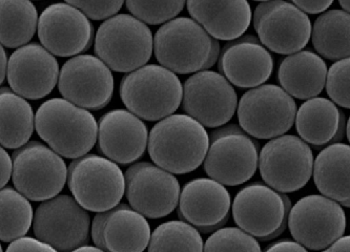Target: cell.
<instances>
[{
    "label": "cell",
    "instance_id": "1",
    "mask_svg": "<svg viewBox=\"0 0 350 252\" xmlns=\"http://www.w3.org/2000/svg\"><path fill=\"white\" fill-rule=\"evenodd\" d=\"M211 138L204 126L189 115H172L152 128L148 154L156 165L175 175L196 171L205 161Z\"/></svg>",
    "mask_w": 350,
    "mask_h": 252
},
{
    "label": "cell",
    "instance_id": "2",
    "mask_svg": "<svg viewBox=\"0 0 350 252\" xmlns=\"http://www.w3.org/2000/svg\"><path fill=\"white\" fill-rule=\"evenodd\" d=\"M35 128L58 155L66 159H79L95 146L99 124L83 107L64 98H53L37 109Z\"/></svg>",
    "mask_w": 350,
    "mask_h": 252
},
{
    "label": "cell",
    "instance_id": "3",
    "mask_svg": "<svg viewBox=\"0 0 350 252\" xmlns=\"http://www.w3.org/2000/svg\"><path fill=\"white\" fill-rule=\"evenodd\" d=\"M154 51L162 66L185 75L212 68L220 56V44L197 21L180 17L157 31Z\"/></svg>",
    "mask_w": 350,
    "mask_h": 252
},
{
    "label": "cell",
    "instance_id": "4",
    "mask_svg": "<svg viewBox=\"0 0 350 252\" xmlns=\"http://www.w3.org/2000/svg\"><path fill=\"white\" fill-rule=\"evenodd\" d=\"M121 100L140 119L160 121L179 109L183 85L174 72L148 64L123 77L119 87Z\"/></svg>",
    "mask_w": 350,
    "mask_h": 252
},
{
    "label": "cell",
    "instance_id": "5",
    "mask_svg": "<svg viewBox=\"0 0 350 252\" xmlns=\"http://www.w3.org/2000/svg\"><path fill=\"white\" fill-rule=\"evenodd\" d=\"M154 50L150 27L129 14L107 19L98 29L95 53L113 71L131 73L148 64Z\"/></svg>",
    "mask_w": 350,
    "mask_h": 252
},
{
    "label": "cell",
    "instance_id": "6",
    "mask_svg": "<svg viewBox=\"0 0 350 252\" xmlns=\"http://www.w3.org/2000/svg\"><path fill=\"white\" fill-rule=\"evenodd\" d=\"M68 185L74 199L93 212L118 206L126 188L125 176L116 162L97 155H85L70 164Z\"/></svg>",
    "mask_w": 350,
    "mask_h": 252
},
{
    "label": "cell",
    "instance_id": "7",
    "mask_svg": "<svg viewBox=\"0 0 350 252\" xmlns=\"http://www.w3.org/2000/svg\"><path fill=\"white\" fill-rule=\"evenodd\" d=\"M13 184L29 200L44 202L57 197L68 181V168L62 156L33 141L14 152Z\"/></svg>",
    "mask_w": 350,
    "mask_h": 252
},
{
    "label": "cell",
    "instance_id": "8",
    "mask_svg": "<svg viewBox=\"0 0 350 252\" xmlns=\"http://www.w3.org/2000/svg\"><path fill=\"white\" fill-rule=\"evenodd\" d=\"M291 202L262 183H254L237 193L232 216L238 227L260 241H271L288 227Z\"/></svg>",
    "mask_w": 350,
    "mask_h": 252
},
{
    "label": "cell",
    "instance_id": "9",
    "mask_svg": "<svg viewBox=\"0 0 350 252\" xmlns=\"http://www.w3.org/2000/svg\"><path fill=\"white\" fill-rule=\"evenodd\" d=\"M258 165V146L239 126L226 125L211 135L204 161L211 179L226 186H238L254 177Z\"/></svg>",
    "mask_w": 350,
    "mask_h": 252
},
{
    "label": "cell",
    "instance_id": "10",
    "mask_svg": "<svg viewBox=\"0 0 350 252\" xmlns=\"http://www.w3.org/2000/svg\"><path fill=\"white\" fill-rule=\"evenodd\" d=\"M237 111L242 130L257 139L282 136L296 122V102L282 87L273 84L246 92Z\"/></svg>",
    "mask_w": 350,
    "mask_h": 252
},
{
    "label": "cell",
    "instance_id": "11",
    "mask_svg": "<svg viewBox=\"0 0 350 252\" xmlns=\"http://www.w3.org/2000/svg\"><path fill=\"white\" fill-rule=\"evenodd\" d=\"M314 166L310 146L293 135L271 139L260 152L262 179L278 193H295L302 189L312 178Z\"/></svg>",
    "mask_w": 350,
    "mask_h": 252
},
{
    "label": "cell",
    "instance_id": "12",
    "mask_svg": "<svg viewBox=\"0 0 350 252\" xmlns=\"http://www.w3.org/2000/svg\"><path fill=\"white\" fill-rule=\"evenodd\" d=\"M33 228L37 239L59 252H72L89 241L91 219L75 199L60 195L39 205Z\"/></svg>",
    "mask_w": 350,
    "mask_h": 252
},
{
    "label": "cell",
    "instance_id": "13",
    "mask_svg": "<svg viewBox=\"0 0 350 252\" xmlns=\"http://www.w3.org/2000/svg\"><path fill=\"white\" fill-rule=\"evenodd\" d=\"M288 228L293 239L307 249L324 250L343 236L345 212L341 204L325 195H307L291 207Z\"/></svg>",
    "mask_w": 350,
    "mask_h": 252
},
{
    "label": "cell",
    "instance_id": "14",
    "mask_svg": "<svg viewBox=\"0 0 350 252\" xmlns=\"http://www.w3.org/2000/svg\"><path fill=\"white\" fill-rule=\"evenodd\" d=\"M253 23L262 44L278 54L298 53L312 37V23L305 12L284 0L258 5Z\"/></svg>",
    "mask_w": 350,
    "mask_h": 252
},
{
    "label": "cell",
    "instance_id": "15",
    "mask_svg": "<svg viewBox=\"0 0 350 252\" xmlns=\"http://www.w3.org/2000/svg\"><path fill=\"white\" fill-rule=\"evenodd\" d=\"M131 207L148 219L169 216L179 204L180 184L174 173L150 162H139L125 173Z\"/></svg>",
    "mask_w": 350,
    "mask_h": 252
},
{
    "label": "cell",
    "instance_id": "16",
    "mask_svg": "<svg viewBox=\"0 0 350 252\" xmlns=\"http://www.w3.org/2000/svg\"><path fill=\"white\" fill-rule=\"evenodd\" d=\"M237 105L238 98L232 84L216 72H198L183 84V109L206 128H219L230 122Z\"/></svg>",
    "mask_w": 350,
    "mask_h": 252
},
{
    "label": "cell",
    "instance_id": "17",
    "mask_svg": "<svg viewBox=\"0 0 350 252\" xmlns=\"http://www.w3.org/2000/svg\"><path fill=\"white\" fill-rule=\"evenodd\" d=\"M58 89L70 102L98 111L111 100L115 80L111 68L103 60L92 55H78L62 66Z\"/></svg>",
    "mask_w": 350,
    "mask_h": 252
},
{
    "label": "cell",
    "instance_id": "18",
    "mask_svg": "<svg viewBox=\"0 0 350 252\" xmlns=\"http://www.w3.org/2000/svg\"><path fill=\"white\" fill-rule=\"evenodd\" d=\"M93 34L87 15L68 3L49 5L39 17V40L58 57H72L85 52L91 46Z\"/></svg>",
    "mask_w": 350,
    "mask_h": 252
},
{
    "label": "cell",
    "instance_id": "19",
    "mask_svg": "<svg viewBox=\"0 0 350 252\" xmlns=\"http://www.w3.org/2000/svg\"><path fill=\"white\" fill-rule=\"evenodd\" d=\"M59 66L44 46L25 44L9 59L7 78L14 93L29 100L46 97L59 80Z\"/></svg>",
    "mask_w": 350,
    "mask_h": 252
},
{
    "label": "cell",
    "instance_id": "20",
    "mask_svg": "<svg viewBox=\"0 0 350 252\" xmlns=\"http://www.w3.org/2000/svg\"><path fill=\"white\" fill-rule=\"evenodd\" d=\"M230 204V193L224 185L201 178L189 181L182 188L178 214L203 234H208L226 225Z\"/></svg>",
    "mask_w": 350,
    "mask_h": 252
},
{
    "label": "cell",
    "instance_id": "21",
    "mask_svg": "<svg viewBox=\"0 0 350 252\" xmlns=\"http://www.w3.org/2000/svg\"><path fill=\"white\" fill-rule=\"evenodd\" d=\"M148 137V128L142 119L124 109L109 111L99 121V150L107 159L122 165L142 157Z\"/></svg>",
    "mask_w": 350,
    "mask_h": 252
},
{
    "label": "cell",
    "instance_id": "22",
    "mask_svg": "<svg viewBox=\"0 0 350 252\" xmlns=\"http://www.w3.org/2000/svg\"><path fill=\"white\" fill-rule=\"evenodd\" d=\"M219 70L236 87L255 89L271 77L273 59L258 40L247 36L232 41L224 48L219 58Z\"/></svg>",
    "mask_w": 350,
    "mask_h": 252
},
{
    "label": "cell",
    "instance_id": "23",
    "mask_svg": "<svg viewBox=\"0 0 350 252\" xmlns=\"http://www.w3.org/2000/svg\"><path fill=\"white\" fill-rule=\"evenodd\" d=\"M187 5L193 20L219 40L239 38L253 18L247 0H187Z\"/></svg>",
    "mask_w": 350,
    "mask_h": 252
},
{
    "label": "cell",
    "instance_id": "24",
    "mask_svg": "<svg viewBox=\"0 0 350 252\" xmlns=\"http://www.w3.org/2000/svg\"><path fill=\"white\" fill-rule=\"evenodd\" d=\"M327 66L316 53L310 51L289 55L280 64V84L291 97L301 100L316 98L327 81Z\"/></svg>",
    "mask_w": 350,
    "mask_h": 252
},
{
    "label": "cell",
    "instance_id": "25",
    "mask_svg": "<svg viewBox=\"0 0 350 252\" xmlns=\"http://www.w3.org/2000/svg\"><path fill=\"white\" fill-rule=\"evenodd\" d=\"M105 252H144L152 232L146 216L126 204L109 210L103 228Z\"/></svg>",
    "mask_w": 350,
    "mask_h": 252
},
{
    "label": "cell",
    "instance_id": "26",
    "mask_svg": "<svg viewBox=\"0 0 350 252\" xmlns=\"http://www.w3.org/2000/svg\"><path fill=\"white\" fill-rule=\"evenodd\" d=\"M344 117L334 101L316 97L303 103L296 116V128L306 143L323 146L343 138Z\"/></svg>",
    "mask_w": 350,
    "mask_h": 252
},
{
    "label": "cell",
    "instance_id": "27",
    "mask_svg": "<svg viewBox=\"0 0 350 252\" xmlns=\"http://www.w3.org/2000/svg\"><path fill=\"white\" fill-rule=\"evenodd\" d=\"M314 181L322 195L350 208V146L324 148L314 161Z\"/></svg>",
    "mask_w": 350,
    "mask_h": 252
},
{
    "label": "cell",
    "instance_id": "28",
    "mask_svg": "<svg viewBox=\"0 0 350 252\" xmlns=\"http://www.w3.org/2000/svg\"><path fill=\"white\" fill-rule=\"evenodd\" d=\"M0 142L9 150H18L27 144L35 128V116L30 103L12 89L0 94Z\"/></svg>",
    "mask_w": 350,
    "mask_h": 252
},
{
    "label": "cell",
    "instance_id": "29",
    "mask_svg": "<svg viewBox=\"0 0 350 252\" xmlns=\"http://www.w3.org/2000/svg\"><path fill=\"white\" fill-rule=\"evenodd\" d=\"M312 41L317 52L329 60L350 57V14L330 10L317 18Z\"/></svg>",
    "mask_w": 350,
    "mask_h": 252
},
{
    "label": "cell",
    "instance_id": "30",
    "mask_svg": "<svg viewBox=\"0 0 350 252\" xmlns=\"http://www.w3.org/2000/svg\"><path fill=\"white\" fill-rule=\"evenodd\" d=\"M1 44L8 48H21L30 42L38 27L37 10L31 0H0Z\"/></svg>",
    "mask_w": 350,
    "mask_h": 252
},
{
    "label": "cell",
    "instance_id": "31",
    "mask_svg": "<svg viewBox=\"0 0 350 252\" xmlns=\"http://www.w3.org/2000/svg\"><path fill=\"white\" fill-rule=\"evenodd\" d=\"M1 224L0 239L11 243L23 238L34 223V212L30 201L18 191L5 187L0 193Z\"/></svg>",
    "mask_w": 350,
    "mask_h": 252
},
{
    "label": "cell",
    "instance_id": "32",
    "mask_svg": "<svg viewBox=\"0 0 350 252\" xmlns=\"http://www.w3.org/2000/svg\"><path fill=\"white\" fill-rule=\"evenodd\" d=\"M148 252H204V244L199 230L189 223L170 221L154 230Z\"/></svg>",
    "mask_w": 350,
    "mask_h": 252
},
{
    "label": "cell",
    "instance_id": "33",
    "mask_svg": "<svg viewBox=\"0 0 350 252\" xmlns=\"http://www.w3.org/2000/svg\"><path fill=\"white\" fill-rule=\"evenodd\" d=\"M133 16L148 25L173 20L185 8L187 0H125Z\"/></svg>",
    "mask_w": 350,
    "mask_h": 252
},
{
    "label": "cell",
    "instance_id": "34",
    "mask_svg": "<svg viewBox=\"0 0 350 252\" xmlns=\"http://www.w3.org/2000/svg\"><path fill=\"white\" fill-rule=\"evenodd\" d=\"M204 252H262L259 242L241 228L216 230L207 239Z\"/></svg>",
    "mask_w": 350,
    "mask_h": 252
},
{
    "label": "cell",
    "instance_id": "35",
    "mask_svg": "<svg viewBox=\"0 0 350 252\" xmlns=\"http://www.w3.org/2000/svg\"><path fill=\"white\" fill-rule=\"evenodd\" d=\"M326 91L336 104L350 109V57L330 66Z\"/></svg>",
    "mask_w": 350,
    "mask_h": 252
},
{
    "label": "cell",
    "instance_id": "36",
    "mask_svg": "<svg viewBox=\"0 0 350 252\" xmlns=\"http://www.w3.org/2000/svg\"><path fill=\"white\" fill-rule=\"evenodd\" d=\"M66 3L85 13L94 20H103L115 16L124 0H66Z\"/></svg>",
    "mask_w": 350,
    "mask_h": 252
},
{
    "label": "cell",
    "instance_id": "37",
    "mask_svg": "<svg viewBox=\"0 0 350 252\" xmlns=\"http://www.w3.org/2000/svg\"><path fill=\"white\" fill-rule=\"evenodd\" d=\"M5 252H59L52 246L30 236L11 242Z\"/></svg>",
    "mask_w": 350,
    "mask_h": 252
},
{
    "label": "cell",
    "instance_id": "38",
    "mask_svg": "<svg viewBox=\"0 0 350 252\" xmlns=\"http://www.w3.org/2000/svg\"><path fill=\"white\" fill-rule=\"evenodd\" d=\"M296 7L305 13L319 14L326 11L334 0H291Z\"/></svg>",
    "mask_w": 350,
    "mask_h": 252
},
{
    "label": "cell",
    "instance_id": "39",
    "mask_svg": "<svg viewBox=\"0 0 350 252\" xmlns=\"http://www.w3.org/2000/svg\"><path fill=\"white\" fill-rule=\"evenodd\" d=\"M1 188H5L8 182L13 176V160L10 157L9 154L1 148Z\"/></svg>",
    "mask_w": 350,
    "mask_h": 252
},
{
    "label": "cell",
    "instance_id": "40",
    "mask_svg": "<svg viewBox=\"0 0 350 252\" xmlns=\"http://www.w3.org/2000/svg\"><path fill=\"white\" fill-rule=\"evenodd\" d=\"M265 252H307V250L298 242L282 241L269 246Z\"/></svg>",
    "mask_w": 350,
    "mask_h": 252
},
{
    "label": "cell",
    "instance_id": "41",
    "mask_svg": "<svg viewBox=\"0 0 350 252\" xmlns=\"http://www.w3.org/2000/svg\"><path fill=\"white\" fill-rule=\"evenodd\" d=\"M322 252H350V236H342Z\"/></svg>",
    "mask_w": 350,
    "mask_h": 252
},
{
    "label": "cell",
    "instance_id": "42",
    "mask_svg": "<svg viewBox=\"0 0 350 252\" xmlns=\"http://www.w3.org/2000/svg\"><path fill=\"white\" fill-rule=\"evenodd\" d=\"M0 61H1V68H0V81L3 83L5 81V78L7 77L8 73V64H9V59L7 58V54H5V50L3 48H1V58H0Z\"/></svg>",
    "mask_w": 350,
    "mask_h": 252
},
{
    "label": "cell",
    "instance_id": "43",
    "mask_svg": "<svg viewBox=\"0 0 350 252\" xmlns=\"http://www.w3.org/2000/svg\"><path fill=\"white\" fill-rule=\"evenodd\" d=\"M72 252H105V250L100 249V248L94 247V246L85 245L81 247L77 248V249L73 250Z\"/></svg>",
    "mask_w": 350,
    "mask_h": 252
},
{
    "label": "cell",
    "instance_id": "44",
    "mask_svg": "<svg viewBox=\"0 0 350 252\" xmlns=\"http://www.w3.org/2000/svg\"><path fill=\"white\" fill-rule=\"evenodd\" d=\"M339 3L341 7L350 14V0H339Z\"/></svg>",
    "mask_w": 350,
    "mask_h": 252
},
{
    "label": "cell",
    "instance_id": "45",
    "mask_svg": "<svg viewBox=\"0 0 350 252\" xmlns=\"http://www.w3.org/2000/svg\"><path fill=\"white\" fill-rule=\"evenodd\" d=\"M346 136H347L348 141L350 143V117L348 119L347 125H346Z\"/></svg>",
    "mask_w": 350,
    "mask_h": 252
},
{
    "label": "cell",
    "instance_id": "46",
    "mask_svg": "<svg viewBox=\"0 0 350 252\" xmlns=\"http://www.w3.org/2000/svg\"><path fill=\"white\" fill-rule=\"evenodd\" d=\"M254 1H263V3H265V1H269V0H254Z\"/></svg>",
    "mask_w": 350,
    "mask_h": 252
},
{
    "label": "cell",
    "instance_id": "47",
    "mask_svg": "<svg viewBox=\"0 0 350 252\" xmlns=\"http://www.w3.org/2000/svg\"><path fill=\"white\" fill-rule=\"evenodd\" d=\"M1 252H3V249H1Z\"/></svg>",
    "mask_w": 350,
    "mask_h": 252
}]
</instances>
